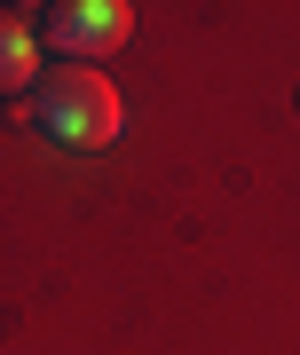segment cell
<instances>
[{"label": "cell", "instance_id": "obj_1", "mask_svg": "<svg viewBox=\"0 0 300 355\" xmlns=\"http://www.w3.org/2000/svg\"><path fill=\"white\" fill-rule=\"evenodd\" d=\"M32 127L56 150H111L119 142V87L95 64H56L32 87Z\"/></svg>", "mask_w": 300, "mask_h": 355}, {"label": "cell", "instance_id": "obj_2", "mask_svg": "<svg viewBox=\"0 0 300 355\" xmlns=\"http://www.w3.org/2000/svg\"><path fill=\"white\" fill-rule=\"evenodd\" d=\"M126 32H135L126 0H56V8H40V48H56L63 64H95V55L126 48Z\"/></svg>", "mask_w": 300, "mask_h": 355}, {"label": "cell", "instance_id": "obj_3", "mask_svg": "<svg viewBox=\"0 0 300 355\" xmlns=\"http://www.w3.org/2000/svg\"><path fill=\"white\" fill-rule=\"evenodd\" d=\"M40 87V32L0 16V95H32Z\"/></svg>", "mask_w": 300, "mask_h": 355}]
</instances>
